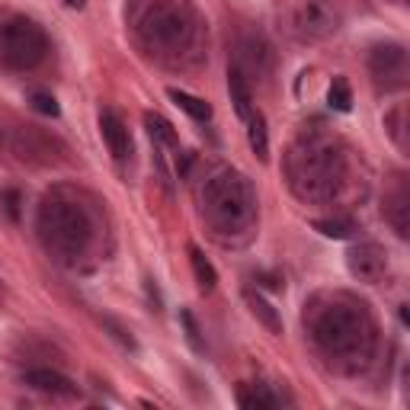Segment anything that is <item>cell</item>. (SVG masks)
Listing matches in <instances>:
<instances>
[{
    "label": "cell",
    "mask_w": 410,
    "mask_h": 410,
    "mask_svg": "<svg viewBox=\"0 0 410 410\" xmlns=\"http://www.w3.org/2000/svg\"><path fill=\"white\" fill-rule=\"evenodd\" d=\"M295 32L305 39H327L337 32V13L324 0H301L295 7Z\"/></svg>",
    "instance_id": "1"
},
{
    "label": "cell",
    "mask_w": 410,
    "mask_h": 410,
    "mask_svg": "<svg viewBox=\"0 0 410 410\" xmlns=\"http://www.w3.org/2000/svg\"><path fill=\"white\" fill-rule=\"evenodd\" d=\"M100 132H103V141H106V147H109L112 160H116V164H126L128 154H132V138H128L126 122H122L112 109H106L103 116H100Z\"/></svg>",
    "instance_id": "2"
},
{
    "label": "cell",
    "mask_w": 410,
    "mask_h": 410,
    "mask_svg": "<svg viewBox=\"0 0 410 410\" xmlns=\"http://www.w3.org/2000/svg\"><path fill=\"white\" fill-rule=\"evenodd\" d=\"M404 64H407V55H404L401 45H378V49L372 52L368 68H372L375 80L394 77V87H401L404 84Z\"/></svg>",
    "instance_id": "3"
},
{
    "label": "cell",
    "mask_w": 410,
    "mask_h": 410,
    "mask_svg": "<svg viewBox=\"0 0 410 410\" xmlns=\"http://www.w3.org/2000/svg\"><path fill=\"white\" fill-rule=\"evenodd\" d=\"M26 385H32L35 391L52 397H77V385L68 375H61V372H52V368H29Z\"/></svg>",
    "instance_id": "4"
},
{
    "label": "cell",
    "mask_w": 410,
    "mask_h": 410,
    "mask_svg": "<svg viewBox=\"0 0 410 410\" xmlns=\"http://www.w3.org/2000/svg\"><path fill=\"white\" fill-rule=\"evenodd\" d=\"M349 270H353V276H359L362 282H375V279L385 272L382 251H378L375 243H362V247H356V251L349 253Z\"/></svg>",
    "instance_id": "5"
},
{
    "label": "cell",
    "mask_w": 410,
    "mask_h": 410,
    "mask_svg": "<svg viewBox=\"0 0 410 410\" xmlns=\"http://www.w3.org/2000/svg\"><path fill=\"white\" fill-rule=\"evenodd\" d=\"M228 90H231L234 112L241 119H251L253 116V97H251V84H247V77H243L241 68H231L228 71Z\"/></svg>",
    "instance_id": "6"
},
{
    "label": "cell",
    "mask_w": 410,
    "mask_h": 410,
    "mask_svg": "<svg viewBox=\"0 0 410 410\" xmlns=\"http://www.w3.org/2000/svg\"><path fill=\"white\" fill-rule=\"evenodd\" d=\"M167 97L174 100V103L180 106V109L186 112L189 119H195V122H209V119H212V106L205 103V100L193 97V93H186V90H176V87H170V90H167Z\"/></svg>",
    "instance_id": "7"
},
{
    "label": "cell",
    "mask_w": 410,
    "mask_h": 410,
    "mask_svg": "<svg viewBox=\"0 0 410 410\" xmlns=\"http://www.w3.org/2000/svg\"><path fill=\"white\" fill-rule=\"evenodd\" d=\"M189 263H193V272H195V282H199V289L202 292H212L218 285V272H215V266H212V260L205 257V253L199 251V247H189Z\"/></svg>",
    "instance_id": "8"
},
{
    "label": "cell",
    "mask_w": 410,
    "mask_h": 410,
    "mask_svg": "<svg viewBox=\"0 0 410 410\" xmlns=\"http://www.w3.org/2000/svg\"><path fill=\"white\" fill-rule=\"evenodd\" d=\"M247 141H251V151L257 154L260 160H270V135H266V119L263 112H253L251 119H247Z\"/></svg>",
    "instance_id": "9"
},
{
    "label": "cell",
    "mask_w": 410,
    "mask_h": 410,
    "mask_svg": "<svg viewBox=\"0 0 410 410\" xmlns=\"http://www.w3.org/2000/svg\"><path fill=\"white\" fill-rule=\"evenodd\" d=\"M247 299V305H251V311H253V318H260L266 324V330H272V334H282V320H279V314L272 311V305L263 299V295H257V292H247L243 295Z\"/></svg>",
    "instance_id": "10"
},
{
    "label": "cell",
    "mask_w": 410,
    "mask_h": 410,
    "mask_svg": "<svg viewBox=\"0 0 410 410\" xmlns=\"http://www.w3.org/2000/svg\"><path fill=\"white\" fill-rule=\"evenodd\" d=\"M330 106L337 112H349L353 109V93H349V84L343 77H337L334 84H330Z\"/></svg>",
    "instance_id": "11"
},
{
    "label": "cell",
    "mask_w": 410,
    "mask_h": 410,
    "mask_svg": "<svg viewBox=\"0 0 410 410\" xmlns=\"http://www.w3.org/2000/svg\"><path fill=\"white\" fill-rule=\"evenodd\" d=\"M145 126H147V132H151L154 141H174V128H170V122L164 116H154V112H147V116H145Z\"/></svg>",
    "instance_id": "12"
},
{
    "label": "cell",
    "mask_w": 410,
    "mask_h": 410,
    "mask_svg": "<svg viewBox=\"0 0 410 410\" xmlns=\"http://www.w3.org/2000/svg\"><path fill=\"white\" fill-rule=\"evenodd\" d=\"M180 320H183V330H186V340L195 353H205V343H202V334H199V324L189 311H180Z\"/></svg>",
    "instance_id": "13"
},
{
    "label": "cell",
    "mask_w": 410,
    "mask_h": 410,
    "mask_svg": "<svg viewBox=\"0 0 410 410\" xmlns=\"http://www.w3.org/2000/svg\"><path fill=\"white\" fill-rule=\"evenodd\" d=\"M314 231H320L324 237H334V241H343V237L353 234V224L349 222H314Z\"/></svg>",
    "instance_id": "14"
},
{
    "label": "cell",
    "mask_w": 410,
    "mask_h": 410,
    "mask_svg": "<svg viewBox=\"0 0 410 410\" xmlns=\"http://www.w3.org/2000/svg\"><path fill=\"white\" fill-rule=\"evenodd\" d=\"M32 109H35V112H42V116H52V119H55L58 112H61L52 93H32Z\"/></svg>",
    "instance_id": "15"
},
{
    "label": "cell",
    "mask_w": 410,
    "mask_h": 410,
    "mask_svg": "<svg viewBox=\"0 0 410 410\" xmlns=\"http://www.w3.org/2000/svg\"><path fill=\"white\" fill-rule=\"evenodd\" d=\"M4 212H7L10 222H20V193H16V189H7V193H4Z\"/></svg>",
    "instance_id": "16"
},
{
    "label": "cell",
    "mask_w": 410,
    "mask_h": 410,
    "mask_svg": "<svg viewBox=\"0 0 410 410\" xmlns=\"http://www.w3.org/2000/svg\"><path fill=\"white\" fill-rule=\"evenodd\" d=\"M237 401H241V407H272V397L263 394V391H257V394H247V391H241L237 394Z\"/></svg>",
    "instance_id": "17"
},
{
    "label": "cell",
    "mask_w": 410,
    "mask_h": 410,
    "mask_svg": "<svg viewBox=\"0 0 410 410\" xmlns=\"http://www.w3.org/2000/svg\"><path fill=\"white\" fill-rule=\"evenodd\" d=\"M64 4H68V7H80V4H84V0H64Z\"/></svg>",
    "instance_id": "18"
}]
</instances>
